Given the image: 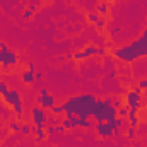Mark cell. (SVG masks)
I'll return each instance as SVG.
<instances>
[{"instance_id": "cell-1", "label": "cell", "mask_w": 147, "mask_h": 147, "mask_svg": "<svg viewBox=\"0 0 147 147\" xmlns=\"http://www.w3.org/2000/svg\"><path fill=\"white\" fill-rule=\"evenodd\" d=\"M96 101L98 98L94 94H77L70 96L63 103L65 113H74L79 118H92L94 110H96Z\"/></svg>"}, {"instance_id": "cell-2", "label": "cell", "mask_w": 147, "mask_h": 147, "mask_svg": "<svg viewBox=\"0 0 147 147\" xmlns=\"http://www.w3.org/2000/svg\"><path fill=\"white\" fill-rule=\"evenodd\" d=\"M113 55L118 60L125 62V63H132V62H135L140 57H147V38L140 36V38H137L135 41L128 43L127 46L113 50Z\"/></svg>"}, {"instance_id": "cell-3", "label": "cell", "mask_w": 147, "mask_h": 147, "mask_svg": "<svg viewBox=\"0 0 147 147\" xmlns=\"http://www.w3.org/2000/svg\"><path fill=\"white\" fill-rule=\"evenodd\" d=\"M17 63H19V57L12 50H9V46L3 41H0V65H2V69L7 70V69H10L12 65H17Z\"/></svg>"}, {"instance_id": "cell-4", "label": "cell", "mask_w": 147, "mask_h": 147, "mask_svg": "<svg viewBox=\"0 0 147 147\" xmlns=\"http://www.w3.org/2000/svg\"><path fill=\"white\" fill-rule=\"evenodd\" d=\"M3 101H5L9 106H12V110L16 113L17 120L21 121V120H22V115H24V108H22V99H21L19 92H17V91H9V92L3 96Z\"/></svg>"}, {"instance_id": "cell-5", "label": "cell", "mask_w": 147, "mask_h": 147, "mask_svg": "<svg viewBox=\"0 0 147 147\" xmlns=\"http://www.w3.org/2000/svg\"><path fill=\"white\" fill-rule=\"evenodd\" d=\"M106 53V50L105 48H98V46H86L84 50H80V51H77V53H74V60H86V58H89V57H94V55H105Z\"/></svg>"}, {"instance_id": "cell-6", "label": "cell", "mask_w": 147, "mask_h": 147, "mask_svg": "<svg viewBox=\"0 0 147 147\" xmlns=\"http://www.w3.org/2000/svg\"><path fill=\"white\" fill-rule=\"evenodd\" d=\"M38 105L43 108V110H51L55 105H57V99H55V96L53 94H50L46 89H39V98L36 99Z\"/></svg>"}, {"instance_id": "cell-7", "label": "cell", "mask_w": 147, "mask_h": 147, "mask_svg": "<svg viewBox=\"0 0 147 147\" xmlns=\"http://www.w3.org/2000/svg\"><path fill=\"white\" fill-rule=\"evenodd\" d=\"M31 116H33L34 128H43V125H45V121H46V118H48V113H46V110H43V108L38 105V106H33Z\"/></svg>"}, {"instance_id": "cell-8", "label": "cell", "mask_w": 147, "mask_h": 147, "mask_svg": "<svg viewBox=\"0 0 147 147\" xmlns=\"http://www.w3.org/2000/svg\"><path fill=\"white\" fill-rule=\"evenodd\" d=\"M125 105L128 108H134V110H140L142 103H140V92H135V91H128L125 94Z\"/></svg>"}, {"instance_id": "cell-9", "label": "cell", "mask_w": 147, "mask_h": 147, "mask_svg": "<svg viewBox=\"0 0 147 147\" xmlns=\"http://www.w3.org/2000/svg\"><path fill=\"white\" fill-rule=\"evenodd\" d=\"M96 128V134L101 137V139H108V137H113V125L110 121H99L94 125Z\"/></svg>"}, {"instance_id": "cell-10", "label": "cell", "mask_w": 147, "mask_h": 147, "mask_svg": "<svg viewBox=\"0 0 147 147\" xmlns=\"http://www.w3.org/2000/svg\"><path fill=\"white\" fill-rule=\"evenodd\" d=\"M34 74H36L34 70H29V69H28V70H24V72L21 74V79H22V82H24V84H33V82L36 80Z\"/></svg>"}, {"instance_id": "cell-11", "label": "cell", "mask_w": 147, "mask_h": 147, "mask_svg": "<svg viewBox=\"0 0 147 147\" xmlns=\"http://www.w3.org/2000/svg\"><path fill=\"white\" fill-rule=\"evenodd\" d=\"M79 127L82 128H94V121L89 118H79Z\"/></svg>"}, {"instance_id": "cell-12", "label": "cell", "mask_w": 147, "mask_h": 147, "mask_svg": "<svg viewBox=\"0 0 147 147\" xmlns=\"http://www.w3.org/2000/svg\"><path fill=\"white\" fill-rule=\"evenodd\" d=\"M21 127H22V123H21L19 120H14V121L9 123V128H10V132H14V134H19V132H21Z\"/></svg>"}, {"instance_id": "cell-13", "label": "cell", "mask_w": 147, "mask_h": 147, "mask_svg": "<svg viewBox=\"0 0 147 147\" xmlns=\"http://www.w3.org/2000/svg\"><path fill=\"white\" fill-rule=\"evenodd\" d=\"M98 14H99L101 17L108 14V2H101V3L98 5Z\"/></svg>"}, {"instance_id": "cell-14", "label": "cell", "mask_w": 147, "mask_h": 147, "mask_svg": "<svg viewBox=\"0 0 147 147\" xmlns=\"http://www.w3.org/2000/svg\"><path fill=\"white\" fill-rule=\"evenodd\" d=\"M34 132H36V142H41V140L46 139V132H45V128H34Z\"/></svg>"}, {"instance_id": "cell-15", "label": "cell", "mask_w": 147, "mask_h": 147, "mask_svg": "<svg viewBox=\"0 0 147 147\" xmlns=\"http://www.w3.org/2000/svg\"><path fill=\"white\" fill-rule=\"evenodd\" d=\"M51 113H53V115H55V116H58V115H65V110H63V105H60V106H58V105H55V106H53V108H51Z\"/></svg>"}, {"instance_id": "cell-16", "label": "cell", "mask_w": 147, "mask_h": 147, "mask_svg": "<svg viewBox=\"0 0 147 147\" xmlns=\"http://www.w3.org/2000/svg\"><path fill=\"white\" fill-rule=\"evenodd\" d=\"M46 121H48L50 125H55V127H57V125H62V118H57L55 115L48 116V118H46Z\"/></svg>"}, {"instance_id": "cell-17", "label": "cell", "mask_w": 147, "mask_h": 147, "mask_svg": "<svg viewBox=\"0 0 147 147\" xmlns=\"http://www.w3.org/2000/svg\"><path fill=\"white\" fill-rule=\"evenodd\" d=\"M33 132V127L29 125V123H22V127H21V134L22 135H29Z\"/></svg>"}, {"instance_id": "cell-18", "label": "cell", "mask_w": 147, "mask_h": 147, "mask_svg": "<svg viewBox=\"0 0 147 147\" xmlns=\"http://www.w3.org/2000/svg\"><path fill=\"white\" fill-rule=\"evenodd\" d=\"M99 17H101V16H99L98 12H87V21H89V22H94V24H96V21H98Z\"/></svg>"}, {"instance_id": "cell-19", "label": "cell", "mask_w": 147, "mask_h": 147, "mask_svg": "<svg viewBox=\"0 0 147 147\" xmlns=\"http://www.w3.org/2000/svg\"><path fill=\"white\" fill-rule=\"evenodd\" d=\"M111 105L118 110V108H121V106H123V101H121V98H118V96H116V98H111Z\"/></svg>"}, {"instance_id": "cell-20", "label": "cell", "mask_w": 147, "mask_h": 147, "mask_svg": "<svg viewBox=\"0 0 147 147\" xmlns=\"http://www.w3.org/2000/svg\"><path fill=\"white\" fill-rule=\"evenodd\" d=\"M118 116H121V118H127L128 116V106L127 105L121 106V108H118Z\"/></svg>"}, {"instance_id": "cell-21", "label": "cell", "mask_w": 147, "mask_h": 147, "mask_svg": "<svg viewBox=\"0 0 147 147\" xmlns=\"http://www.w3.org/2000/svg\"><path fill=\"white\" fill-rule=\"evenodd\" d=\"M62 127L65 128V130H69V128H74V125H72V121L65 116V118H62Z\"/></svg>"}, {"instance_id": "cell-22", "label": "cell", "mask_w": 147, "mask_h": 147, "mask_svg": "<svg viewBox=\"0 0 147 147\" xmlns=\"http://www.w3.org/2000/svg\"><path fill=\"white\" fill-rule=\"evenodd\" d=\"M127 135H128L130 140H134V139H135V127H130V125H128V128H127Z\"/></svg>"}, {"instance_id": "cell-23", "label": "cell", "mask_w": 147, "mask_h": 147, "mask_svg": "<svg viewBox=\"0 0 147 147\" xmlns=\"http://www.w3.org/2000/svg\"><path fill=\"white\" fill-rule=\"evenodd\" d=\"M105 26H106V19L99 17V19L96 21V28H98V29H105Z\"/></svg>"}, {"instance_id": "cell-24", "label": "cell", "mask_w": 147, "mask_h": 147, "mask_svg": "<svg viewBox=\"0 0 147 147\" xmlns=\"http://www.w3.org/2000/svg\"><path fill=\"white\" fill-rule=\"evenodd\" d=\"M7 92H9V89H7V84H5V82H2V80H0V96H2V98H3V96H5V94H7Z\"/></svg>"}, {"instance_id": "cell-25", "label": "cell", "mask_w": 147, "mask_h": 147, "mask_svg": "<svg viewBox=\"0 0 147 147\" xmlns=\"http://www.w3.org/2000/svg\"><path fill=\"white\" fill-rule=\"evenodd\" d=\"M137 86H139V87H140L142 91H147V79H140Z\"/></svg>"}, {"instance_id": "cell-26", "label": "cell", "mask_w": 147, "mask_h": 147, "mask_svg": "<svg viewBox=\"0 0 147 147\" xmlns=\"http://www.w3.org/2000/svg\"><path fill=\"white\" fill-rule=\"evenodd\" d=\"M55 132H57V127H55V125H50V127L46 128V135H53Z\"/></svg>"}, {"instance_id": "cell-27", "label": "cell", "mask_w": 147, "mask_h": 147, "mask_svg": "<svg viewBox=\"0 0 147 147\" xmlns=\"http://www.w3.org/2000/svg\"><path fill=\"white\" fill-rule=\"evenodd\" d=\"M33 14H34V12H31V10L28 9V10L24 12V19H31V17H33Z\"/></svg>"}, {"instance_id": "cell-28", "label": "cell", "mask_w": 147, "mask_h": 147, "mask_svg": "<svg viewBox=\"0 0 147 147\" xmlns=\"http://www.w3.org/2000/svg\"><path fill=\"white\" fill-rule=\"evenodd\" d=\"M57 132H58V134H63V132H65V128H63L62 125H57Z\"/></svg>"}, {"instance_id": "cell-29", "label": "cell", "mask_w": 147, "mask_h": 147, "mask_svg": "<svg viewBox=\"0 0 147 147\" xmlns=\"http://www.w3.org/2000/svg\"><path fill=\"white\" fill-rule=\"evenodd\" d=\"M34 77H36V80H41V79H43V74H41V72H36V74H34Z\"/></svg>"}, {"instance_id": "cell-30", "label": "cell", "mask_w": 147, "mask_h": 147, "mask_svg": "<svg viewBox=\"0 0 147 147\" xmlns=\"http://www.w3.org/2000/svg\"><path fill=\"white\" fill-rule=\"evenodd\" d=\"M65 58H67V60H72V58H74V53H67V55H65Z\"/></svg>"}, {"instance_id": "cell-31", "label": "cell", "mask_w": 147, "mask_h": 147, "mask_svg": "<svg viewBox=\"0 0 147 147\" xmlns=\"http://www.w3.org/2000/svg\"><path fill=\"white\" fill-rule=\"evenodd\" d=\"M29 10L31 12H36V5H29Z\"/></svg>"}, {"instance_id": "cell-32", "label": "cell", "mask_w": 147, "mask_h": 147, "mask_svg": "<svg viewBox=\"0 0 147 147\" xmlns=\"http://www.w3.org/2000/svg\"><path fill=\"white\" fill-rule=\"evenodd\" d=\"M0 132H3V123L0 121Z\"/></svg>"}, {"instance_id": "cell-33", "label": "cell", "mask_w": 147, "mask_h": 147, "mask_svg": "<svg viewBox=\"0 0 147 147\" xmlns=\"http://www.w3.org/2000/svg\"><path fill=\"white\" fill-rule=\"evenodd\" d=\"M142 36H146V38H147V28L144 29V33H142Z\"/></svg>"}, {"instance_id": "cell-34", "label": "cell", "mask_w": 147, "mask_h": 147, "mask_svg": "<svg viewBox=\"0 0 147 147\" xmlns=\"http://www.w3.org/2000/svg\"><path fill=\"white\" fill-rule=\"evenodd\" d=\"M2 135H3V132H0V139H2Z\"/></svg>"}, {"instance_id": "cell-35", "label": "cell", "mask_w": 147, "mask_h": 147, "mask_svg": "<svg viewBox=\"0 0 147 147\" xmlns=\"http://www.w3.org/2000/svg\"><path fill=\"white\" fill-rule=\"evenodd\" d=\"M105 2H115V0H105Z\"/></svg>"}, {"instance_id": "cell-36", "label": "cell", "mask_w": 147, "mask_h": 147, "mask_svg": "<svg viewBox=\"0 0 147 147\" xmlns=\"http://www.w3.org/2000/svg\"><path fill=\"white\" fill-rule=\"evenodd\" d=\"M134 147H139V146H137V144H135V146H134Z\"/></svg>"}, {"instance_id": "cell-37", "label": "cell", "mask_w": 147, "mask_h": 147, "mask_svg": "<svg viewBox=\"0 0 147 147\" xmlns=\"http://www.w3.org/2000/svg\"><path fill=\"white\" fill-rule=\"evenodd\" d=\"M146 142H147V140H146ZM146 147H147V146H146Z\"/></svg>"}]
</instances>
